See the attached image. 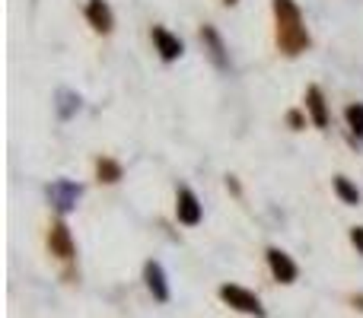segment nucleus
I'll list each match as a JSON object with an SVG mask.
<instances>
[{
    "mask_svg": "<svg viewBox=\"0 0 363 318\" xmlns=\"http://www.w3.org/2000/svg\"><path fill=\"white\" fill-rule=\"evenodd\" d=\"M274 4V23H277V48L287 57H296L313 45L306 25H303V13L294 0H271Z\"/></svg>",
    "mask_w": 363,
    "mask_h": 318,
    "instance_id": "f257e3e1",
    "label": "nucleus"
},
{
    "mask_svg": "<svg viewBox=\"0 0 363 318\" xmlns=\"http://www.w3.org/2000/svg\"><path fill=\"white\" fill-rule=\"evenodd\" d=\"M351 242H354V249L363 255V226H354L351 229Z\"/></svg>",
    "mask_w": 363,
    "mask_h": 318,
    "instance_id": "f3484780",
    "label": "nucleus"
},
{
    "mask_svg": "<svg viewBox=\"0 0 363 318\" xmlns=\"http://www.w3.org/2000/svg\"><path fill=\"white\" fill-rule=\"evenodd\" d=\"M226 188H230V191H233V194H239V191H242V188H239V181H236V178H233V175H230V178H226Z\"/></svg>",
    "mask_w": 363,
    "mask_h": 318,
    "instance_id": "6ab92c4d",
    "label": "nucleus"
},
{
    "mask_svg": "<svg viewBox=\"0 0 363 318\" xmlns=\"http://www.w3.org/2000/svg\"><path fill=\"white\" fill-rule=\"evenodd\" d=\"M201 42H204V51H207V57H211V64L226 74V70L233 67V64H230V51H226L223 38H220V32L213 29L211 23L201 25Z\"/></svg>",
    "mask_w": 363,
    "mask_h": 318,
    "instance_id": "20e7f679",
    "label": "nucleus"
},
{
    "mask_svg": "<svg viewBox=\"0 0 363 318\" xmlns=\"http://www.w3.org/2000/svg\"><path fill=\"white\" fill-rule=\"evenodd\" d=\"M121 175H125L121 162H115V159H108V157L96 159V178H99V181H106V185H115V181H121Z\"/></svg>",
    "mask_w": 363,
    "mask_h": 318,
    "instance_id": "4468645a",
    "label": "nucleus"
},
{
    "mask_svg": "<svg viewBox=\"0 0 363 318\" xmlns=\"http://www.w3.org/2000/svg\"><path fill=\"white\" fill-rule=\"evenodd\" d=\"M48 249L55 258H61V261H74L77 249H74V236H70L67 223L64 220H55L48 229Z\"/></svg>",
    "mask_w": 363,
    "mask_h": 318,
    "instance_id": "39448f33",
    "label": "nucleus"
},
{
    "mask_svg": "<svg viewBox=\"0 0 363 318\" xmlns=\"http://www.w3.org/2000/svg\"><path fill=\"white\" fill-rule=\"evenodd\" d=\"M176 217H179V223H185V226H198L201 223V200H198V194H194L191 188H179Z\"/></svg>",
    "mask_w": 363,
    "mask_h": 318,
    "instance_id": "6e6552de",
    "label": "nucleus"
},
{
    "mask_svg": "<svg viewBox=\"0 0 363 318\" xmlns=\"http://www.w3.org/2000/svg\"><path fill=\"white\" fill-rule=\"evenodd\" d=\"M306 115H303L300 112V108H290V112H287V127H290V131H303V127H306Z\"/></svg>",
    "mask_w": 363,
    "mask_h": 318,
    "instance_id": "dca6fc26",
    "label": "nucleus"
},
{
    "mask_svg": "<svg viewBox=\"0 0 363 318\" xmlns=\"http://www.w3.org/2000/svg\"><path fill=\"white\" fill-rule=\"evenodd\" d=\"M332 188H335V194H338V198L345 200L347 207H357V204H360V188L354 185L351 178H345V175H335V178H332Z\"/></svg>",
    "mask_w": 363,
    "mask_h": 318,
    "instance_id": "ddd939ff",
    "label": "nucleus"
},
{
    "mask_svg": "<svg viewBox=\"0 0 363 318\" xmlns=\"http://www.w3.org/2000/svg\"><path fill=\"white\" fill-rule=\"evenodd\" d=\"M144 283H147V290H150V296L157 302H169L172 290H169V280H166V271H163V264L160 261H147L144 264Z\"/></svg>",
    "mask_w": 363,
    "mask_h": 318,
    "instance_id": "0eeeda50",
    "label": "nucleus"
},
{
    "mask_svg": "<svg viewBox=\"0 0 363 318\" xmlns=\"http://www.w3.org/2000/svg\"><path fill=\"white\" fill-rule=\"evenodd\" d=\"M153 45H157V51H160V57H163L166 64H172V61H179L182 57V51H185V45H182V38L179 35H172L169 29H163V25H153Z\"/></svg>",
    "mask_w": 363,
    "mask_h": 318,
    "instance_id": "1a4fd4ad",
    "label": "nucleus"
},
{
    "mask_svg": "<svg viewBox=\"0 0 363 318\" xmlns=\"http://www.w3.org/2000/svg\"><path fill=\"white\" fill-rule=\"evenodd\" d=\"M86 19H89V25H93L96 32H102V35H108V32L115 29V13H112V6H108L106 0H89L86 4Z\"/></svg>",
    "mask_w": 363,
    "mask_h": 318,
    "instance_id": "9d476101",
    "label": "nucleus"
},
{
    "mask_svg": "<svg viewBox=\"0 0 363 318\" xmlns=\"http://www.w3.org/2000/svg\"><path fill=\"white\" fill-rule=\"evenodd\" d=\"M223 4H226V6H233V4H239V0H223Z\"/></svg>",
    "mask_w": 363,
    "mask_h": 318,
    "instance_id": "aec40b11",
    "label": "nucleus"
},
{
    "mask_svg": "<svg viewBox=\"0 0 363 318\" xmlns=\"http://www.w3.org/2000/svg\"><path fill=\"white\" fill-rule=\"evenodd\" d=\"M80 106H83V99H80V93H74V89H57L55 93V112L61 121L74 118V115L80 112Z\"/></svg>",
    "mask_w": 363,
    "mask_h": 318,
    "instance_id": "f8f14e48",
    "label": "nucleus"
},
{
    "mask_svg": "<svg viewBox=\"0 0 363 318\" xmlns=\"http://www.w3.org/2000/svg\"><path fill=\"white\" fill-rule=\"evenodd\" d=\"M45 194H48V204L55 207L57 217H67V213L77 207V200H80L83 185L80 181H70V178H55L48 188H45Z\"/></svg>",
    "mask_w": 363,
    "mask_h": 318,
    "instance_id": "f03ea898",
    "label": "nucleus"
},
{
    "mask_svg": "<svg viewBox=\"0 0 363 318\" xmlns=\"http://www.w3.org/2000/svg\"><path fill=\"white\" fill-rule=\"evenodd\" d=\"M268 268H271V277H274L277 283H284V287L296 283V277H300L296 261L287 255V251H281V249H268Z\"/></svg>",
    "mask_w": 363,
    "mask_h": 318,
    "instance_id": "423d86ee",
    "label": "nucleus"
},
{
    "mask_svg": "<svg viewBox=\"0 0 363 318\" xmlns=\"http://www.w3.org/2000/svg\"><path fill=\"white\" fill-rule=\"evenodd\" d=\"M345 121H347L354 137L363 140V102H351V106L345 108Z\"/></svg>",
    "mask_w": 363,
    "mask_h": 318,
    "instance_id": "2eb2a0df",
    "label": "nucleus"
},
{
    "mask_svg": "<svg viewBox=\"0 0 363 318\" xmlns=\"http://www.w3.org/2000/svg\"><path fill=\"white\" fill-rule=\"evenodd\" d=\"M306 115L315 127H328V106H325V93L319 86L306 89Z\"/></svg>",
    "mask_w": 363,
    "mask_h": 318,
    "instance_id": "9b49d317",
    "label": "nucleus"
},
{
    "mask_svg": "<svg viewBox=\"0 0 363 318\" xmlns=\"http://www.w3.org/2000/svg\"><path fill=\"white\" fill-rule=\"evenodd\" d=\"M351 306L357 309V312H363V293H354V296H351Z\"/></svg>",
    "mask_w": 363,
    "mask_h": 318,
    "instance_id": "a211bd4d",
    "label": "nucleus"
},
{
    "mask_svg": "<svg viewBox=\"0 0 363 318\" xmlns=\"http://www.w3.org/2000/svg\"><path fill=\"white\" fill-rule=\"evenodd\" d=\"M217 296L226 302L230 309H236V312H245V315H255V318H264L268 312H264L262 300H258L252 290L245 287H236V283H223V287L217 290Z\"/></svg>",
    "mask_w": 363,
    "mask_h": 318,
    "instance_id": "7ed1b4c3",
    "label": "nucleus"
}]
</instances>
